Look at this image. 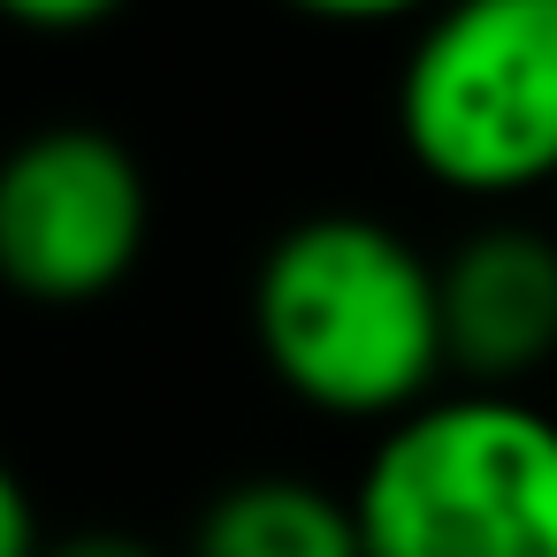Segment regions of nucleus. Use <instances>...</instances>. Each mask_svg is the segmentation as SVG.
Returning a JSON list of instances; mask_svg holds the SVG:
<instances>
[{
	"label": "nucleus",
	"instance_id": "nucleus-1",
	"mask_svg": "<svg viewBox=\"0 0 557 557\" xmlns=\"http://www.w3.org/2000/svg\"><path fill=\"white\" fill-rule=\"evenodd\" d=\"M252 336L268 374L336 420L397 428L450 367L435 260L374 214L290 222L252 275Z\"/></svg>",
	"mask_w": 557,
	"mask_h": 557
},
{
	"label": "nucleus",
	"instance_id": "nucleus-2",
	"mask_svg": "<svg viewBox=\"0 0 557 557\" xmlns=\"http://www.w3.org/2000/svg\"><path fill=\"white\" fill-rule=\"evenodd\" d=\"M351 511L367 557H557V420L496 389L428 397L374 443Z\"/></svg>",
	"mask_w": 557,
	"mask_h": 557
},
{
	"label": "nucleus",
	"instance_id": "nucleus-3",
	"mask_svg": "<svg viewBox=\"0 0 557 557\" xmlns=\"http://www.w3.org/2000/svg\"><path fill=\"white\" fill-rule=\"evenodd\" d=\"M397 131L412 161L466 191L511 199L557 176V0H473L420 32Z\"/></svg>",
	"mask_w": 557,
	"mask_h": 557
},
{
	"label": "nucleus",
	"instance_id": "nucleus-4",
	"mask_svg": "<svg viewBox=\"0 0 557 557\" xmlns=\"http://www.w3.org/2000/svg\"><path fill=\"white\" fill-rule=\"evenodd\" d=\"M146 176L123 138L54 123L0 153V283L39 306L115 290L146 252Z\"/></svg>",
	"mask_w": 557,
	"mask_h": 557
},
{
	"label": "nucleus",
	"instance_id": "nucleus-5",
	"mask_svg": "<svg viewBox=\"0 0 557 557\" xmlns=\"http://www.w3.org/2000/svg\"><path fill=\"white\" fill-rule=\"evenodd\" d=\"M443 351L473 389L519 397L557 359V237L534 222H481L435 268Z\"/></svg>",
	"mask_w": 557,
	"mask_h": 557
},
{
	"label": "nucleus",
	"instance_id": "nucleus-6",
	"mask_svg": "<svg viewBox=\"0 0 557 557\" xmlns=\"http://www.w3.org/2000/svg\"><path fill=\"white\" fill-rule=\"evenodd\" d=\"M191 557H367V534L336 488L306 473H252L199 511Z\"/></svg>",
	"mask_w": 557,
	"mask_h": 557
},
{
	"label": "nucleus",
	"instance_id": "nucleus-7",
	"mask_svg": "<svg viewBox=\"0 0 557 557\" xmlns=\"http://www.w3.org/2000/svg\"><path fill=\"white\" fill-rule=\"evenodd\" d=\"M47 542H39V519H32V496H24V481L0 466V557H39Z\"/></svg>",
	"mask_w": 557,
	"mask_h": 557
},
{
	"label": "nucleus",
	"instance_id": "nucleus-8",
	"mask_svg": "<svg viewBox=\"0 0 557 557\" xmlns=\"http://www.w3.org/2000/svg\"><path fill=\"white\" fill-rule=\"evenodd\" d=\"M9 24H24V32H100L108 9H100V0H62V9H32V0H16Z\"/></svg>",
	"mask_w": 557,
	"mask_h": 557
},
{
	"label": "nucleus",
	"instance_id": "nucleus-9",
	"mask_svg": "<svg viewBox=\"0 0 557 557\" xmlns=\"http://www.w3.org/2000/svg\"><path fill=\"white\" fill-rule=\"evenodd\" d=\"M39 557H161V549H153V542H138V534H115V527H85V534L47 542Z\"/></svg>",
	"mask_w": 557,
	"mask_h": 557
},
{
	"label": "nucleus",
	"instance_id": "nucleus-10",
	"mask_svg": "<svg viewBox=\"0 0 557 557\" xmlns=\"http://www.w3.org/2000/svg\"><path fill=\"white\" fill-rule=\"evenodd\" d=\"M549 199H557V176H549Z\"/></svg>",
	"mask_w": 557,
	"mask_h": 557
}]
</instances>
